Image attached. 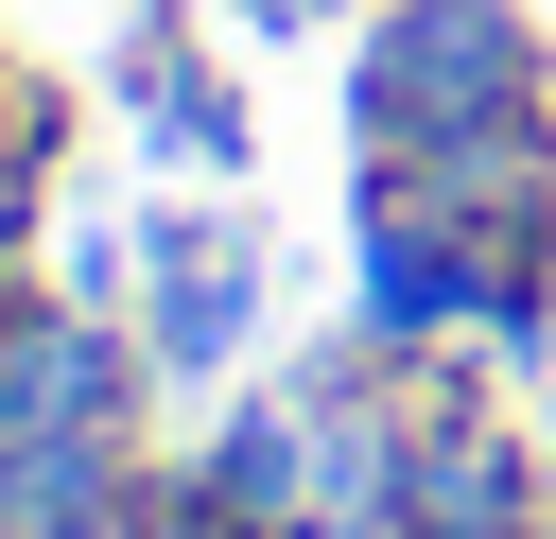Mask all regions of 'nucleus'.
I'll return each instance as SVG.
<instances>
[{"label": "nucleus", "mask_w": 556, "mask_h": 539, "mask_svg": "<svg viewBox=\"0 0 556 539\" xmlns=\"http://www.w3.org/2000/svg\"><path fill=\"white\" fill-rule=\"evenodd\" d=\"M243 17H261V35H313V17H330V0H243Z\"/></svg>", "instance_id": "nucleus-7"}, {"label": "nucleus", "mask_w": 556, "mask_h": 539, "mask_svg": "<svg viewBox=\"0 0 556 539\" xmlns=\"http://www.w3.org/2000/svg\"><path fill=\"white\" fill-rule=\"evenodd\" d=\"M122 400H139V348H122V330H87V313L0 330V452H35V435H122Z\"/></svg>", "instance_id": "nucleus-3"}, {"label": "nucleus", "mask_w": 556, "mask_h": 539, "mask_svg": "<svg viewBox=\"0 0 556 539\" xmlns=\"http://www.w3.org/2000/svg\"><path fill=\"white\" fill-rule=\"evenodd\" d=\"M539 539H556V504H539Z\"/></svg>", "instance_id": "nucleus-8"}, {"label": "nucleus", "mask_w": 556, "mask_h": 539, "mask_svg": "<svg viewBox=\"0 0 556 539\" xmlns=\"http://www.w3.org/2000/svg\"><path fill=\"white\" fill-rule=\"evenodd\" d=\"M348 122H365V156L539 122V35H521V0H400V17H365V52H348Z\"/></svg>", "instance_id": "nucleus-1"}, {"label": "nucleus", "mask_w": 556, "mask_h": 539, "mask_svg": "<svg viewBox=\"0 0 556 539\" xmlns=\"http://www.w3.org/2000/svg\"><path fill=\"white\" fill-rule=\"evenodd\" d=\"M539 469H521V435L469 400V383H417V417H400V522L417 539H539Z\"/></svg>", "instance_id": "nucleus-2"}, {"label": "nucleus", "mask_w": 556, "mask_h": 539, "mask_svg": "<svg viewBox=\"0 0 556 539\" xmlns=\"http://www.w3.org/2000/svg\"><path fill=\"white\" fill-rule=\"evenodd\" d=\"M243 313H261V261L208 226H156V365H226Z\"/></svg>", "instance_id": "nucleus-5"}, {"label": "nucleus", "mask_w": 556, "mask_h": 539, "mask_svg": "<svg viewBox=\"0 0 556 539\" xmlns=\"http://www.w3.org/2000/svg\"><path fill=\"white\" fill-rule=\"evenodd\" d=\"M278 539H417L400 504H313V522H278Z\"/></svg>", "instance_id": "nucleus-6"}, {"label": "nucleus", "mask_w": 556, "mask_h": 539, "mask_svg": "<svg viewBox=\"0 0 556 539\" xmlns=\"http://www.w3.org/2000/svg\"><path fill=\"white\" fill-rule=\"evenodd\" d=\"M469 330V243L417 209H365V348H434Z\"/></svg>", "instance_id": "nucleus-4"}]
</instances>
